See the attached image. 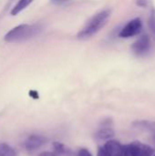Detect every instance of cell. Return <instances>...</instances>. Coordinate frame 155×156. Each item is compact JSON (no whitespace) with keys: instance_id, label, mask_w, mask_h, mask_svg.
I'll use <instances>...</instances> for the list:
<instances>
[{"instance_id":"1","label":"cell","mask_w":155,"mask_h":156,"mask_svg":"<svg viewBox=\"0 0 155 156\" xmlns=\"http://www.w3.org/2000/svg\"><path fill=\"white\" fill-rule=\"evenodd\" d=\"M111 11L110 9H105L94 15L89 20L86 26L79 32L78 37L83 39V38L90 37L91 36L95 35L107 24L111 16Z\"/></svg>"},{"instance_id":"2","label":"cell","mask_w":155,"mask_h":156,"mask_svg":"<svg viewBox=\"0 0 155 156\" xmlns=\"http://www.w3.org/2000/svg\"><path fill=\"white\" fill-rule=\"evenodd\" d=\"M41 31L39 25H19L11 29L5 36V40L7 42H17L31 38Z\"/></svg>"},{"instance_id":"3","label":"cell","mask_w":155,"mask_h":156,"mask_svg":"<svg viewBox=\"0 0 155 156\" xmlns=\"http://www.w3.org/2000/svg\"><path fill=\"white\" fill-rule=\"evenodd\" d=\"M143 30V21L140 17L130 20L120 31L119 37L122 38H129L139 35Z\"/></svg>"},{"instance_id":"4","label":"cell","mask_w":155,"mask_h":156,"mask_svg":"<svg viewBox=\"0 0 155 156\" xmlns=\"http://www.w3.org/2000/svg\"><path fill=\"white\" fill-rule=\"evenodd\" d=\"M131 156H153L154 150L148 144H143L139 141L131 143L125 145Z\"/></svg>"},{"instance_id":"5","label":"cell","mask_w":155,"mask_h":156,"mask_svg":"<svg viewBox=\"0 0 155 156\" xmlns=\"http://www.w3.org/2000/svg\"><path fill=\"white\" fill-rule=\"evenodd\" d=\"M151 48V39L148 35L140 37L132 46V50L136 56H143L146 54Z\"/></svg>"},{"instance_id":"6","label":"cell","mask_w":155,"mask_h":156,"mask_svg":"<svg viewBox=\"0 0 155 156\" xmlns=\"http://www.w3.org/2000/svg\"><path fill=\"white\" fill-rule=\"evenodd\" d=\"M104 149L109 156H123L124 153V146L115 140H109L105 144Z\"/></svg>"},{"instance_id":"7","label":"cell","mask_w":155,"mask_h":156,"mask_svg":"<svg viewBox=\"0 0 155 156\" xmlns=\"http://www.w3.org/2000/svg\"><path fill=\"white\" fill-rule=\"evenodd\" d=\"M46 141V138H44L43 136L33 134L26 139L25 143V147L27 151H35L40 148L43 144H45Z\"/></svg>"},{"instance_id":"8","label":"cell","mask_w":155,"mask_h":156,"mask_svg":"<svg viewBox=\"0 0 155 156\" xmlns=\"http://www.w3.org/2000/svg\"><path fill=\"white\" fill-rule=\"evenodd\" d=\"M115 133L113 131V129L107 124V122H105V124L103 125V127H101L96 133V138L99 140H110L111 138H112L114 136Z\"/></svg>"},{"instance_id":"9","label":"cell","mask_w":155,"mask_h":156,"mask_svg":"<svg viewBox=\"0 0 155 156\" xmlns=\"http://www.w3.org/2000/svg\"><path fill=\"white\" fill-rule=\"evenodd\" d=\"M132 126L135 129L144 130L152 134H155V122L153 121H136L132 123Z\"/></svg>"},{"instance_id":"10","label":"cell","mask_w":155,"mask_h":156,"mask_svg":"<svg viewBox=\"0 0 155 156\" xmlns=\"http://www.w3.org/2000/svg\"><path fill=\"white\" fill-rule=\"evenodd\" d=\"M33 0H19L17 2V4L13 7V9L11 10V14L13 16L17 15L19 12H21L23 9H25L30 3H32Z\"/></svg>"},{"instance_id":"11","label":"cell","mask_w":155,"mask_h":156,"mask_svg":"<svg viewBox=\"0 0 155 156\" xmlns=\"http://www.w3.org/2000/svg\"><path fill=\"white\" fill-rule=\"evenodd\" d=\"M0 156H16L15 150L5 143L0 144Z\"/></svg>"},{"instance_id":"12","label":"cell","mask_w":155,"mask_h":156,"mask_svg":"<svg viewBox=\"0 0 155 156\" xmlns=\"http://www.w3.org/2000/svg\"><path fill=\"white\" fill-rule=\"evenodd\" d=\"M148 24H149V27H150V29L152 30V32H153V33L155 35V9L154 8L152 10L151 16H150V17H149Z\"/></svg>"},{"instance_id":"13","label":"cell","mask_w":155,"mask_h":156,"mask_svg":"<svg viewBox=\"0 0 155 156\" xmlns=\"http://www.w3.org/2000/svg\"><path fill=\"white\" fill-rule=\"evenodd\" d=\"M53 146H54V149H55V152L58 154H62L63 153H65V147L62 144L60 143H58V142H55L53 144Z\"/></svg>"},{"instance_id":"14","label":"cell","mask_w":155,"mask_h":156,"mask_svg":"<svg viewBox=\"0 0 155 156\" xmlns=\"http://www.w3.org/2000/svg\"><path fill=\"white\" fill-rule=\"evenodd\" d=\"M135 4L140 7H146L149 5L150 1L149 0H135Z\"/></svg>"},{"instance_id":"15","label":"cell","mask_w":155,"mask_h":156,"mask_svg":"<svg viewBox=\"0 0 155 156\" xmlns=\"http://www.w3.org/2000/svg\"><path fill=\"white\" fill-rule=\"evenodd\" d=\"M78 156H92V154L87 150V149H80Z\"/></svg>"},{"instance_id":"16","label":"cell","mask_w":155,"mask_h":156,"mask_svg":"<svg viewBox=\"0 0 155 156\" xmlns=\"http://www.w3.org/2000/svg\"><path fill=\"white\" fill-rule=\"evenodd\" d=\"M97 156H109L107 152L105 151L104 147H99V150H98V154Z\"/></svg>"},{"instance_id":"17","label":"cell","mask_w":155,"mask_h":156,"mask_svg":"<svg viewBox=\"0 0 155 156\" xmlns=\"http://www.w3.org/2000/svg\"><path fill=\"white\" fill-rule=\"evenodd\" d=\"M38 156H55V154L53 153H50V152H43Z\"/></svg>"},{"instance_id":"18","label":"cell","mask_w":155,"mask_h":156,"mask_svg":"<svg viewBox=\"0 0 155 156\" xmlns=\"http://www.w3.org/2000/svg\"><path fill=\"white\" fill-rule=\"evenodd\" d=\"M66 1H68V0H51V2L55 5H59V4L65 3Z\"/></svg>"},{"instance_id":"19","label":"cell","mask_w":155,"mask_h":156,"mask_svg":"<svg viewBox=\"0 0 155 156\" xmlns=\"http://www.w3.org/2000/svg\"><path fill=\"white\" fill-rule=\"evenodd\" d=\"M153 142L155 144V134H153Z\"/></svg>"},{"instance_id":"20","label":"cell","mask_w":155,"mask_h":156,"mask_svg":"<svg viewBox=\"0 0 155 156\" xmlns=\"http://www.w3.org/2000/svg\"><path fill=\"white\" fill-rule=\"evenodd\" d=\"M154 156H155V155H154Z\"/></svg>"}]
</instances>
